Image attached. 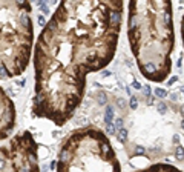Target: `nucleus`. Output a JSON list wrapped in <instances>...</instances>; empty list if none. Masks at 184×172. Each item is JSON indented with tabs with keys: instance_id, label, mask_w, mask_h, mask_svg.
<instances>
[{
	"instance_id": "obj_8",
	"label": "nucleus",
	"mask_w": 184,
	"mask_h": 172,
	"mask_svg": "<svg viewBox=\"0 0 184 172\" xmlns=\"http://www.w3.org/2000/svg\"><path fill=\"white\" fill-rule=\"evenodd\" d=\"M114 118V108L112 106H106V111H104V123H112Z\"/></svg>"
},
{
	"instance_id": "obj_11",
	"label": "nucleus",
	"mask_w": 184,
	"mask_h": 172,
	"mask_svg": "<svg viewBox=\"0 0 184 172\" xmlns=\"http://www.w3.org/2000/svg\"><path fill=\"white\" fill-rule=\"evenodd\" d=\"M175 157H176V160H178V161H181V160L184 158V148H183V146H180V144H178L176 152H175Z\"/></svg>"
},
{
	"instance_id": "obj_3",
	"label": "nucleus",
	"mask_w": 184,
	"mask_h": 172,
	"mask_svg": "<svg viewBox=\"0 0 184 172\" xmlns=\"http://www.w3.org/2000/svg\"><path fill=\"white\" fill-rule=\"evenodd\" d=\"M34 40L29 2H0V80L25 72Z\"/></svg>"
},
{
	"instance_id": "obj_15",
	"label": "nucleus",
	"mask_w": 184,
	"mask_h": 172,
	"mask_svg": "<svg viewBox=\"0 0 184 172\" xmlns=\"http://www.w3.org/2000/svg\"><path fill=\"white\" fill-rule=\"evenodd\" d=\"M97 97L100 98V100H98V103H100V104H104V103H106V95H104L103 92H98V94H97Z\"/></svg>"
},
{
	"instance_id": "obj_18",
	"label": "nucleus",
	"mask_w": 184,
	"mask_h": 172,
	"mask_svg": "<svg viewBox=\"0 0 184 172\" xmlns=\"http://www.w3.org/2000/svg\"><path fill=\"white\" fill-rule=\"evenodd\" d=\"M38 23H40V26L43 28V26H45V25H46L48 22L45 20V17H43V16H38Z\"/></svg>"
},
{
	"instance_id": "obj_12",
	"label": "nucleus",
	"mask_w": 184,
	"mask_h": 172,
	"mask_svg": "<svg viewBox=\"0 0 184 172\" xmlns=\"http://www.w3.org/2000/svg\"><path fill=\"white\" fill-rule=\"evenodd\" d=\"M106 134L107 135H114L115 134V124L114 123H107L106 124Z\"/></svg>"
},
{
	"instance_id": "obj_10",
	"label": "nucleus",
	"mask_w": 184,
	"mask_h": 172,
	"mask_svg": "<svg viewBox=\"0 0 184 172\" xmlns=\"http://www.w3.org/2000/svg\"><path fill=\"white\" fill-rule=\"evenodd\" d=\"M153 94H155L158 98H166V97H167V91H166V89H163V88H155Z\"/></svg>"
},
{
	"instance_id": "obj_1",
	"label": "nucleus",
	"mask_w": 184,
	"mask_h": 172,
	"mask_svg": "<svg viewBox=\"0 0 184 172\" xmlns=\"http://www.w3.org/2000/svg\"><path fill=\"white\" fill-rule=\"evenodd\" d=\"M124 3L63 0L34 46L31 112L63 126L83 100L86 75L104 69L117 51Z\"/></svg>"
},
{
	"instance_id": "obj_25",
	"label": "nucleus",
	"mask_w": 184,
	"mask_h": 172,
	"mask_svg": "<svg viewBox=\"0 0 184 172\" xmlns=\"http://www.w3.org/2000/svg\"><path fill=\"white\" fill-rule=\"evenodd\" d=\"M181 111H183V115H184V106H181Z\"/></svg>"
},
{
	"instance_id": "obj_13",
	"label": "nucleus",
	"mask_w": 184,
	"mask_h": 172,
	"mask_svg": "<svg viewBox=\"0 0 184 172\" xmlns=\"http://www.w3.org/2000/svg\"><path fill=\"white\" fill-rule=\"evenodd\" d=\"M38 8H40V11H42L43 14H49V8H48V5H46L45 2H43V3L38 2Z\"/></svg>"
},
{
	"instance_id": "obj_26",
	"label": "nucleus",
	"mask_w": 184,
	"mask_h": 172,
	"mask_svg": "<svg viewBox=\"0 0 184 172\" xmlns=\"http://www.w3.org/2000/svg\"><path fill=\"white\" fill-rule=\"evenodd\" d=\"M181 128H183V129H184V120H183V123H181Z\"/></svg>"
},
{
	"instance_id": "obj_17",
	"label": "nucleus",
	"mask_w": 184,
	"mask_h": 172,
	"mask_svg": "<svg viewBox=\"0 0 184 172\" xmlns=\"http://www.w3.org/2000/svg\"><path fill=\"white\" fill-rule=\"evenodd\" d=\"M158 111L163 114V112H166V111H167V106H166L164 103H158Z\"/></svg>"
},
{
	"instance_id": "obj_7",
	"label": "nucleus",
	"mask_w": 184,
	"mask_h": 172,
	"mask_svg": "<svg viewBox=\"0 0 184 172\" xmlns=\"http://www.w3.org/2000/svg\"><path fill=\"white\" fill-rule=\"evenodd\" d=\"M137 172H183L180 171L178 168H175L173 164H169V163H155L147 166L146 169H141V171Z\"/></svg>"
},
{
	"instance_id": "obj_24",
	"label": "nucleus",
	"mask_w": 184,
	"mask_h": 172,
	"mask_svg": "<svg viewBox=\"0 0 184 172\" xmlns=\"http://www.w3.org/2000/svg\"><path fill=\"white\" fill-rule=\"evenodd\" d=\"M17 85H20V86H23V85H25V80H20V82H17Z\"/></svg>"
},
{
	"instance_id": "obj_16",
	"label": "nucleus",
	"mask_w": 184,
	"mask_h": 172,
	"mask_svg": "<svg viewBox=\"0 0 184 172\" xmlns=\"http://www.w3.org/2000/svg\"><path fill=\"white\" fill-rule=\"evenodd\" d=\"M114 124H115V129H118V131H120V129H123V118H117Z\"/></svg>"
},
{
	"instance_id": "obj_21",
	"label": "nucleus",
	"mask_w": 184,
	"mask_h": 172,
	"mask_svg": "<svg viewBox=\"0 0 184 172\" xmlns=\"http://www.w3.org/2000/svg\"><path fill=\"white\" fill-rule=\"evenodd\" d=\"M132 88H135V89H141V88H143V86L140 85V83H138V82H134V83H132Z\"/></svg>"
},
{
	"instance_id": "obj_19",
	"label": "nucleus",
	"mask_w": 184,
	"mask_h": 172,
	"mask_svg": "<svg viewBox=\"0 0 184 172\" xmlns=\"http://www.w3.org/2000/svg\"><path fill=\"white\" fill-rule=\"evenodd\" d=\"M181 37H183V45H184V16L181 18Z\"/></svg>"
},
{
	"instance_id": "obj_4",
	"label": "nucleus",
	"mask_w": 184,
	"mask_h": 172,
	"mask_svg": "<svg viewBox=\"0 0 184 172\" xmlns=\"http://www.w3.org/2000/svg\"><path fill=\"white\" fill-rule=\"evenodd\" d=\"M57 172H121V168L106 134L95 126H84L63 141Z\"/></svg>"
},
{
	"instance_id": "obj_23",
	"label": "nucleus",
	"mask_w": 184,
	"mask_h": 172,
	"mask_svg": "<svg viewBox=\"0 0 184 172\" xmlns=\"http://www.w3.org/2000/svg\"><path fill=\"white\" fill-rule=\"evenodd\" d=\"M51 169H57V161H52L51 163Z\"/></svg>"
},
{
	"instance_id": "obj_14",
	"label": "nucleus",
	"mask_w": 184,
	"mask_h": 172,
	"mask_svg": "<svg viewBox=\"0 0 184 172\" xmlns=\"http://www.w3.org/2000/svg\"><path fill=\"white\" fill-rule=\"evenodd\" d=\"M129 106H131V109H137V108H138V100H137L135 97H131V100H129Z\"/></svg>"
},
{
	"instance_id": "obj_5",
	"label": "nucleus",
	"mask_w": 184,
	"mask_h": 172,
	"mask_svg": "<svg viewBox=\"0 0 184 172\" xmlns=\"http://www.w3.org/2000/svg\"><path fill=\"white\" fill-rule=\"evenodd\" d=\"M37 143L29 131L0 146V172H40Z\"/></svg>"
},
{
	"instance_id": "obj_9",
	"label": "nucleus",
	"mask_w": 184,
	"mask_h": 172,
	"mask_svg": "<svg viewBox=\"0 0 184 172\" xmlns=\"http://www.w3.org/2000/svg\"><path fill=\"white\" fill-rule=\"evenodd\" d=\"M117 138H118V141H121V143H126V140H127V131L123 128V129H120L118 131V134H117Z\"/></svg>"
},
{
	"instance_id": "obj_22",
	"label": "nucleus",
	"mask_w": 184,
	"mask_h": 172,
	"mask_svg": "<svg viewBox=\"0 0 184 172\" xmlns=\"http://www.w3.org/2000/svg\"><path fill=\"white\" fill-rule=\"evenodd\" d=\"M176 80H178V77H172V78H170V80L167 82V85H172V83H175Z\"/></svg>"
},
{
	"instance_id": "obj_2",
	"label": "nucleus",
	"mask_w": 184,
	"mask_h": 172,
	"mask_svg": "<svg viewBox=\"0 0 184 172\" xmlns=\"http://www.w3.org/2000/svg\"><path fill=\"white\" fill-rule=\"evenodd\" d=\"M127 12V38L141 75L155 83L164 82L172 71L175 46L172 3L132 0Z\"/></svg>"
},
{
	"instance_id": "obj_6",
	"label": "nucleus",
	"mask_w": 184,
	"mask_h": 172,
	"mask_svg": "<svg viewBox=\"0 0 184 172\" xmlns=\"http://www.w3.org/2000/svg\"><path fill=\"white\" fill-rule=\"evenodd\" d=\"M16 106L6 91L0 86V140H6L16 128Z\"/></svg>"
},
{
	"instance_id": "obj_20",
	"label": "nucleus",
	"mask_w": 184,
	"mask_h": 172,
	"mask_svg": "<svg viewBox=\"0 0 184 172\" xmlns=\"http://www.w3.org/2000/svg\"><path fill=\"white\" fill-rule=\"evenodd\" d=\"M143 89H144V94L149 97V95H151V88H149V86H143Z\"/></svg>"
}]
</instances>
